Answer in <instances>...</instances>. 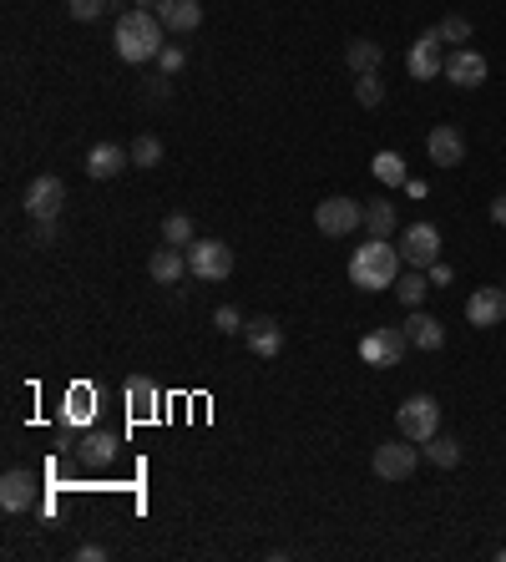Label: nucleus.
Segmentation results:
<instances>
[{"label": "nucleus", "mask_w": 506, "mask_h": 562, "mask_svg": "<svg viewBox=\"0 0 506 562\" xmlns=\"http://www.w3.org/2000/svg\"><path fill=\"white\" fill-rule=\"evenodd\" d=\"M375 178L390 183V188L410 183V178H405V157H400V152H375Z\"/></svg>", "instance_id": "nucleus-26"}, {"label": "nucleus", "mask_w": 506, "mask_h": 562, "mask_svg": "<svg viewBox=\"0 0 506 562\" xmlns=\"http://www.w3.org/2000/svg\"><path fill=\"white\" fill-rule=\"evenodd\" d=\"M162 36H167L162 16H157V11H142V6H137V11H127V16L117 21V31H112L117 56H122V61H132V66H137V61H157V56H162V46H167Z\"/></svg>", "instance_id": "nucleus-1"}, {"label": "nucleus", "mask_w": 506, "mask_h": 562, "mask_svg": "<svg viewBox=\"0 0 506 562\" xmlns=\"http://www.w3.org/2000/svg\"><path fill=\"white\" fill-rule=\"evenodd\" d=\"M466 319H471L476 330L501 325V319H506V289H476V294L466 299Z\"/></svg>", "instance_id": "nucleus-14"}, {"label": "nucleus", "mask_w": 506, "mask_h": 562, "mask_svg": "<svg viewBox=\"0 0 506 562\" xmlns=\"http://www.w3.org/2000/svg\"><path fill=\"white\" fill-rule=\"evenodd\" d=\"M400 259H405L410 269H431V264L441 259V228H436V223H410V228L400 233Z\"/></svg>", "instance_id": "nucleus-7"}, {"label": "nucleus", "mask_w": 506, "mask_h": 562, "mask_svg": "<svg viewBox=\"0 0 506 562\" xmlns=\"http://www.w3.org/2000/svg\"><path fill=\"white\" fill-rule=\"evenodd\" d=\"M365 233H370V238H390V233H395V203H390V198L365 203Z\"/></svg>", "instance_id": "nucleus-24"}, {"label": "nucleus", "mask_w": 506, "mask_h": 562, "mask_svg": "<svg viewBox=\"0 0 506 562\" xmlns=\"http://www.w3.org/2000/svg\"><path fill=\"white\" fill-rule=\"evenodd\" d=\"M314 228L324 238H345V233L365 228V203H355V198H324V203H314Z\"/></svg>", "instance_id": "nucleus-5"}, {"label": "nucleus", "mask_w": 506, "mask_h": 562, "mask_svg": "<svg viewBox=\"0 0 506 562\" xmlns=\"http://www.w3.org/2000/svg\"><path fill=\"white\" fill-rule=\"evenodd\" d=\"M426 456H431L436 466H446V471H451V466L461 461V441H456V436H441V431H436V436L426 441Z\"/></svg>", "instance_id": "nucleus-27"}, {"label": "nucleus", "mask_w": 506, "mask_h": 562, "mask_svg": "<svg viewBox=\"0 0 506 562\" xmlns=\"http://www.w3.org/2000/svg\"><path fill=\"white\" fill-rule=\"evenodd\" d=\"M451 279H456V269H451V264H441V259H436V264H431V284H436V289H441V284H451Z\"/></svg>", "instance_id": "nucleus-37"}, {"label": "nucleus", "mask_w": 506, "mask_h": 562, "mask_svg": "<svg viewBox=\"0 0 506 562\" xmlns=\"http://www.w3.org/2000/svg\"><path fill=\"white\" fill-rule=\"evenodd\" d=\"M117 446H122V441H117L112 431H92L87 441H81L76 456L87 461V466H112V461H117Z\"/></svg>", "instance_id": "nucleus-21"}, {"label": "nucleus", "mask_w": 506, "mask_h": 562, "mask_svg": "<svg viewBox=\"0 0 506 562\" xmlns=\"http://www.w3.org/2000/svg\"><path fill=\"white\" fill-rule=\"evenodd\" d=\"M355 102H360V107H380V102H385V87H380L375 71H370V76H355Z\"/></svg>", "instance_id": "nucleus-29"}, {"label": "nucleus", "mask_w": 506, "mask_h": 562, "mask_svg": "<svg viewBox=\"0 0 506 562\" xmlns=\"http://www.w3.org/2000/svg\"><path fill=\"white\" fill-rule=\"evenodd\" d=\"M441 36H436V26L431 31H420L415 41H410V56H405V66H410V76L415 82H436V76H446V56H441Z\"/></svg>", "instance_id": "nucleus-8"}, {"label": "nucleus", "mask_w": 506, "mask_h": 562, "mask_svg": "<svg viewBox=\"0 0 506 562\" xmlns=\"http://www.w3.org/2000/svg\"><path fill=\"white\" fill-rule=\"evenodd\" d=\"M436 36H441L446 46H461V41H471V21H466V16H446V21L436 26Z\"/></svg>", "instance_id": "nucleus-30"}, {"label": "nucleus", "mask_w": 506, "mask_h": 562, "mask_svg": "<svg viewBox=\"0 0 506 562\" xmlns=\"http://www.w3.org/2000/svg\"><path fill=\"white\" fill-rule=\"evenodd\" d=\"M61 203H66V183L61 178H31L26 183V213L31 218H61Z\"/></svg>", "instance_id": "nucleus-10"}, {"label": "nucleus", "mask_w": 506, "mask_h": 562, "mask_svg": "<svg viewBox=\"0 0 506 562\" xmlns=\"http://www.w3.org/2000/svg\"><path fill=\"white\" fill-rule=\"evenodd\" d=\"M87 411H92V390H71V395H66V421H71V416L87 421Z\"/></svg>", "instance_id": "nucleus-34"}, {"label": "nucleus", "mask_w": 506, "mask_h": 562, "mask_svg": "<svg viewBox=\"0 0 506 562\" xmlns=\"http://www.w3.org/2000/svg\"><path fill=\"white\" fill-rule=\"evenodd\" d=\"M188 274L203 284H223L233 274V249L218 244V238H193L188 244Z\"/></svg>", "instance_id": "nucleus-4"}, {"label": "nucleus", "mask_w": 506, "mask_h": 562, "mask_svg": "<svg viewBox=\"0 0 506 562\" xmlns=\"http://www.w3.org/2000/svg\"><path fill=\"white\" fill-rule=\"evenodd\" d=\"M426 152H431L436 168H461L466 163V137H461V127H436L426 137Z\"/></svg>", "instance_id": "nucleus-13"}, {"label": "nucleus", "mask_w": 506, "mask_h": 562, "mask_svg": "<svg viewBox=\"0 0 506 562\" xmlns=\"http://www.w3.org/2000/svg\"><path fill=\"white\" fill-rule=\"evenodd\" d=\"M400 269H405V259H400V244H390V238H370V244H360L355 259H350V279L370 294L390 289L400 279Z\"/></svg>", "instance_id": "nucleus-2"}, {"label": "nucleus", "mask_w": 506, "mask_h": 562, "mask_svg": "<svg viewBox=\"0 0 506 562\" xmlns=\"http://www.w3.org/2000/svg\"><path fill=\"white\" fill-rule=\"evenodd\" d=\"M127 163H132V152H127V147H117V142H97V147L87 152V173H92L97 183L117 178V173H122Z\"/></svg>", "instance_id": "nucleus-15"}, {"label": "nucleus", "mask_w": 506, "mask_h": 562, "mask_svg": "<svg viewBox=\"0 0 506 562\" xmlns=\"http://www.w3.org/2000/svg\"><path fill=\"white\" fill-rule=\"evenodd\" d=\"M345 61H350V71H355V76H370V71H380L385 51H380V41H365V36H355V41L345 46Z\"/></svg>", "instance_id": "nucleus-20"}, {"label": "nucleus", "mask_w": 506, "mask_h": 562, "mask_svg": "<svg viewBox=\"0 0 506 562\" xmlns=\"http://www.w3.org/2000/svg\"><path fill=\"white\" fill-rule=\"evenodd\" d=\"M486 56L481 51H471V46H456L451 56H446V82H456V87H481L486 82Z\"/></svg>", "instance_id": "nucleus-11"}, {"label": "nucleus", "mask_w": 506, "mask_h": 562, "mask_svg": "<svg viewBox=\"0 0 506 562\" xmlns=\"http://www.w3.org/2000/svg\"><path fill=\"white\" fill-rule=\"evenodd\" d=\"M491 223H506V193H501V198H491Z\"/></svg>", "instance_id": "nucleus-38"}, {"label": "nucleus", "mask_w": 506, "mask_h": 562, "mask_svg": "<svg viewBox=\"0 0 506 562\" xmlns=\"http://www.w3.org/2000/svg\"><path fill=\"white\" fill-rule=\"evenodd\" d=\"M147 269H152V279H157V284H178V279L188 274V249L162 244V249L152 254V264H147Z\"/></svg>", "instance_id": "nucleus-19"}, {"label": "nucleus", "mask_w": 506, "mask_h": 562, "mask_svg": "<svg viewBox=\"0 0 506 562\" xmlns=\"http://www.w3.org/2000/svg\"><path fill=\"white\" fill-rule=\"evenodd\" d=\"M162 244L188 249V244H193V218H188V213H167V218H162Z\"/></svg>", "instance_id": "nucleus-25"}, {"label": "nucleus", "mask_w": 506, "mask_h": 562, "mask_svg": "<svg viewBox=\"0 0 506 562\" xmlns=\"http://www.w3.org/2000/svg\"><path fill=\"white\" fill-rule=\"evenodd\" d=\"M157 16H162L167 31H178V36H193L203 26V6H198V0H162Z\"/></svg>", "instance_id": "nucleus-17"}, {"label": "nucleus", "mask_w": 506, "mask_h": 562, "mask_svg": "<svg viewBox=\"0 0 506 562\" xmlns=\"http://www.w3.org/2000/svg\"><path fill=\"white\" fill-rule=\"evenodd\" d=\"M405 350H410V335H405L400 325H380V330H370V335L360 340V360H365V365H375V370L400 365V360H405Z\"/></svg>", "instance_id": "nucleus-6"}, {"label": "nucleus", "mask_w": 506, "mask_h": 562, "mask_svg": "<svg viewBox=\"0 0 506 562\" xmlns=\"http://www.w3.org/2000/svg\"><path fill=\"white\" fill-rule=\"evenodd\" d=\"M107 557V547H97V542H81L76 547V562H102Z\"/></svg>", "instance_id": "nucleus-36"}, {"label": "nucleus", "mask_w": 506, "mask_h": 562, "mask_svg": "<svg viewBox=\"0 0 506 562\" xmlns=\"http://www.w3.org/2000/svg\"><path fill=\"white\" fill-rule=\"evenodd\" d=\"M248 350L259 355V360H274L284 350V330H279V319L274 314H259V319H248V330H243Z\"/></svg>", "instance_id": "nucleus-12"}, {"label": "nucleus", "mask_w": 506, "mask_h": 562, "mask_svg": "<svg viewBox=\"0 0 506 562\" xmlns=\"http://www.w3.org/2000/svg\"><path fill=\"white\" fill-rule=\"evenodd\" d=\"M36 502V476L31 471H6L0 476V507L6 512H26Z\"/></svg>", "instance_id": "nucleus-16"}, {"label": "nucleus", "mask_w": 506, "mask_h": 562, "mask_svg": "<svg viewBox=\"0 0 506 562\" xmlns=\"http://www.w3.org/2000/svg\"><path fill=\"white\" fill-rule=\"evenodd\" d=\"M157 66H162V76H178V71H183V46H162Z\"/></svg>", "instance_id": "nucleus-35"}, {"label": "nucleus", "mask_w": 506, "mask_h": 562, "mask_svg": "<svg viewBox=\"0 0 506 562\" xmlns=\"http://www.w3.org/2000/svg\"><path fill=\"white\" fill-rule=\"evenodd\" d=\"M501 289H506V284H501Z\"/></svg>", "instance_id": "nucleus-40"}, {"label": "nucleus", "mask_w": 506, "mask_h": 562, "mask_svg": "<svg viewBox=\"0 0 506 562\" xmlns=\"http://www.w3.org/2000/svg\"><path fill=\"white\" fill-rule=\"evenodd\" d=\"M400 330L410 335V345H415V350H441V345H446V330H441V319H431L426 309H410V319H405Z\"/></svg>", "instance_id": "nucleus-18"}, {"label": "nucleus", "mask_w": 506, "mask_h": 562, "mask_svg": "<svg viewBox=\"0 0 506 562\" xmlns=\"http://www.w3.org/2000/svg\"><path fill=\"white\" fill-rule=\"evenodd\" d=\"M426 289H431V274L400 269V279H395V299H400L405 309H420V304H426Z\"/></svg>", "instance_id": "nucleus-23"}, {"label": "nucleus", "mask_w": 506, "mask_h": 562, "mask_svg": "<svg viewBox=\"0 0 506 562\" xmlns=\"http://www.w3.org/2000/svg\"><path fill=\"white\" fill-rule=\"evenodd\" d=\"M420 466V451H415V441H385V446H375V476L380 481H405L410 471Z\"/></svg>", "instance_id": "nucleus-9"}, {"label": "nucleus", "mask_w": 506, "mask_h": 562, "mask_svg": "<svg viewBox=\"0 0 506 562\" xmlns=\"http://www.w3.org/2000/svg\"><path fill=\"white\" fill-rule=\"evenodd\" d=\"M137 6H142V11H157V6H162V0H137Z\"/></svg>", "instance_id": "nucleus-39"}, {"label": "nucleus", "mask_w": 506, "mask_h": 562, "mask_svg": "<svg viewBox=\"0 0 506 562\" xmlns=\"http://www.w3.org/2000/svg\"><path fill=\"white\" fill-rule=\"evenodd\" d=\"M395 426H400L405 441H431V436L441 431V406H436V395H410V400H400Z\"/></svg>", "instance_id": "nucleus-3"}, {"label": "nucleus", "mask_w": 506, "mask_h": 562, "mask_svg": "<svg viewBox=\"0 0 506 562\" xmlns=\"http://www.w3.org/2000/svg\"><path fill=\"white\" fill-rule=\"evenodd\" d=\"M213 325H218L223 335H243V330H248V319H243V314H238L233 304H223V309L213 314Z\"/></svg>", "instance_id": "nucleus-32"}, {"label": "nucleus", "mask_w": 506, "mask_h": 562, "mask_svg": "<svg viewBox=\"0 0 506 562\" xmlns=\"http://www.w3.org/2000/svg\"><path fill=\"white\" fill-rule=\"evenodd\" d=\"M56 233H61V228H56V218H31V244H36V249H51V244H56Z\"/></svg>", "instance_id": "nucleus-33"}, {"label": "nucleus", "mask_w": 506, "mask_h": 562, "mask_svg": "<svg viewBox=\"0 0 506 562\" xmlns=\"http://www.w3.org/2000/svg\"><path fill=\"white\" fill-rule=\"evenodd\" d=\"M127 406H132L137 421L157 416V385H152L147 375H132V380H127Z\"/></svg>", "instance_id": "nucleus-22"}, {"label": "nucleus", "mask_w": 506, "mask_h": 562, "mask_svg": "<svg viewBox=\"0 0 506 562\" xmlns=\"http://www.w3.org/2000/svg\"><path fill=\"white\" fill-rule=\"evenodd\" d=\"M66 11H71V21H97V16H107V0H66Z\"/></svg>", "instance_id": "nucleus-31"}, {"label": "nucleus", "mask_w": 506, "mask_h": 562, "mask_svg": "<svg viewBox=\"0 0 506 562\" xmlns=\"http://www.w3.org/2000/svg\"><path fill=\"white\" fill-rule=\"evenodd\" d=\"M132 163H137V168H157V163H162V142H157L152 132H142V137L132 142Z\"/></svg>", "instance_id": "nucleus-28"}]
</instances>
